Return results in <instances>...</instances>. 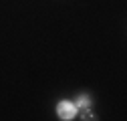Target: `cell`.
<instances>
[{
	"label": "cell",
	"instance_id": "obj_1",
	"mask_svg": "<svg viewBox=\"0 0 127 121\" xmlns=\"http://www.w3.org/2000/svg\"><path fill=\"white\" fill-rule=\"evenodd\" d=\"M73 115H75V105H71V103L59 105V117L61 119H73Z\"/></svg>",
	"mask_w": 127,
	"mask_h": 121
},
{
	"label": "cell",
	"instance_id": "obj_2",
	"mask_svg": "<svg viewBox=\"0 0 127 121\" xmlns=\"http://www.w3.org/2000/svg\"><path fill=\"white\" fill-rule=\"evenodd\" d=\"M75 107H79V109H89V107H91V97H87V95H79V97H77V103H75Z\"/></svg>",
	"mask_w": 127,
	"mask_h": 121
},
{
	"label": "cell",
	"instance_id": "obj_3",
	"mask_svg": "<svg viewBox=\"0 0 127 121\" xmlns=\"http://www.w3.org/2000/svg\"><path fill=\"white\" fill-rule=\"evenodd\" d=\"M81 119H87V121H91V119H97V117H95V115H93L91 111H87V109H85V111H83V117H81Z\"/></svg>",
	"mask_w": 127,
	"mask_h": 121
}]
</instances>
